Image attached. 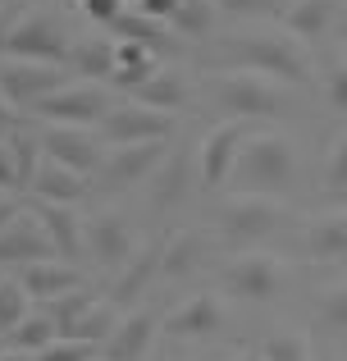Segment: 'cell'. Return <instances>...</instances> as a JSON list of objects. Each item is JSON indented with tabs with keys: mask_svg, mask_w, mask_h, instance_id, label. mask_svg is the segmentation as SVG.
<instances>
[{
	"mask_svg": "<svg viewBox=\"0 0 347 361\" xmlns=\"http://www.w3.org/2000/svg\"><path fill=\"white\" fill-rule=\"evenodd\" d=\"M220 106L233 119L279 115L284 110V92H279V82L260 78V73H224L220 78Z\"/></svg>",
	"mask_w": 347,
	"mask_h": 361,
	"instance_id": "ba28073f",
	"label": "cell"
},
{
	"mask_svg": "<svg viewBox=\"0 0 347 361\" xmlns=\"http://www.w3.org/2000/svg\"><path fill=\"white\" fill-rule=\"evenodd\" d=\"M306 252L315 261H343L347 256V211H324L306 233Z\"/></svg>",
	"mask_w": 347,
	"mask_h": 361,
	"instance_id": "44dd1931",
	"label": "cell"
},
{
	"mask_svg": "<svg viewBox=\"0 0 347 361\" xmlns=\"http://www.w3.org/2000/svg\"><path fill=\"white\" fill-rule=\"evenodd\" d=\"M18 188V160H14V142H0V192Z\"/></svg>",
	"mask_w": 347,
	"mask_h": 361,
	"instance_id": "74e56055",
	"label": "cell"
},
{
	"mask_svg": "<svg viewBox=\"0 0 347 361\" xmlns=\"http://www.w3.org/2000/svg\"><path fill=\"white\" fill-rule=\"evenodd\" d=\"M242 142H247V119H224L220 128H210V137L201 142V183L220 188L233 174L242 156Z\"/></svg>",
	"mask_w": 347,
	"mask_h": 361,
	"instance_id": "8fae6325",
	"label": "cell"
},
{
	"mask_svg": "<svg viewBox=\"0 0 347 361\" xmlns=\"http://www.w3.org/2000/svg\"><path fill=\"white\" fill-rule=\"evenodd\" d=\"M87 252L101 270H124L137 252V238H133L124 215H96L87 224Z\"/></svg>",
	"mask_w": 347,
	"mask_h": 361,
	"instance_id": "7c38bea8",
	"label": "cell"
},
{
	"mask_svg": "<svg viewBox=\"0 0 347 361\" xmlns=\"http://www.w3.org/2000/svg\"><path fill=\"white\" fill-rule=\"evenodd\" d=\"M115 325H119L115 302H96L87 316H78L69 329H60V338H82V343H96V348H101L110 334H115Z\"/></svg>",
	"mask_w": 347,
	"mask_h": 361,
	"instance_id": "484cf974",
	"label": "cell"
},
{
	"mask_svg": "<svg viewBox=\"0 0 347 361\" xmlns=\"http://www.w3.org/2000/svg\"><path fill=\"white\" fill-rule=\"evenodd\" d=\"M5 5H9V0H0V9H5Z\"/></svg>",
	"mask_w": 347,
	"mask_h": 361,
	"instance_id": "bcb514c9",
	"label": "cell"
},
{
	"mask_svg": "<svg viewBox=\"0 0 347 361\" xmlns=\"http://www.w3.org/2000/svg\"><path fill=\"white\" fill-rule=\"evenodd\" d=\"M220 9H229V14H275L279 0H215Z\"/></svg>",
	"mask_w": 347,
	"mask_h": 361,
	"instance_id": "f35d334b",
	"label": "cell"
},
{
	"mask_svg": "<svg viewBox=\"0 0 347 361\" xmlns=\"http://www.w3.org/2000/svg\"><path fill=\"white\" fill-rule=\"evenodd\" d=\"M9 343L5 348H14V353H27V357H37V353H46V348L60 338V325H55V316L46 311V316H27L18 329H9Z\"/></svg>",
	"mask_w": 347,
	"mask_h": 361,
	"instance_id": "d4e9b609",
	"label": "cell"
},
{
	"mask_svg": "<svg viewBox=\"0 0 347 361\" xmlns=\"http://www.w3.org/2000/svg\"><path fill=\"white\" fill-rule=\"evenodd\" d=\"M229 60L247 64V69H260L270 78H284L293 87H311L315 69H311V55L302 51L297 37H284V32H256V37H238L229 42Z\"/></svg>",
	"mask_w": 347,
	"mask_h": 361,
	"instance_id": "6da1fadb",
	"label": "cell"
},
{
	"mask_svg": "<svg viewBox=\"0 0 347 361\" xmlns=\"http://www.w3.org/2000/svg\"><path fill=\"white\" fill-rule=\"evenodd\" d=\"M101 348L96 343H82V338H55L46 353H37L32 361H96Z\"/></svg>",
	"mask_w": 347,
	"mask_h": 361,
	"instance_id": "d6a6232c",
	"label": "cell"
},
{
	"mask_svg": "<svg viewBox=\"0 0 347 361\" xmlns=\"http://www.w3.org/2000/svg\"><path fill=\"white\" fill-rule=\"evenodd\" d=\"M69 60H73V69L87 73L92 82H110V73L119 69V46H115V37H92V42L73 46Z\"/></svg>",
	"mask_w": 347,
	"mask_h": 361,
	"instance_id": "7402d4cb",
	"label": "cell"
},
{
	"mask_svg": "<svg viewBox=\"0 0 347 361\" xmlns=\"http://www.w3.org/2000/svg\"><path fill=\"white\" fill-rule=\"evenodd\" d=\"M101 137L110 147H133V142H160L174 137V115L170 110H151L142 101H124L101 119Z\"/></svg>",
	"mask_w": 347,
	"mask_h": 361,
	"instance_id": "8992f818",
	"label": "cell"
},
{
	"mask_svg": "<svg viewBox=\"0 0 347 361\" xmlns=\"http://www.w3.org/2000/svg\"><path fill=\"white\" fill-rule=\"evenodd\" d=\"M42 151L60 165L78 169V174H92L101 165V142L92 137L87 128H69V123H46L42 133Z\"/></svg>",
	"mask_w": 347,
	"mask_h": 361,
	"instance_id": "5bb4252c",
	"label": "cell"
},
{
	"mask_svg": "<svg viewBox=\"0 0 347 361\" xmlns=\"http://www.w3.org/2000/svg\"><path fill=\"white\" fill-rule=\"evenodd\" d=\"M160 265H165V243H146L142 252L133 256V261L124 265V274L115 279V302H128V298H137V293L146 288V283L160 274Z\"/></svg>",
	"mask_w": 347,
	"mask_h": 361,
	"instance_id": "ffe728a7",
	"label": "cell"
},
{
	"mask_svg": "<svg viewBox=\"0 0 347 361\" xmlns=\"http://www.w3.org/2000/svg\"><path fill=\"white\" fill-rule=\"evenodd\" d=\"M78 9H82V14H87V18H96V23H115V18L119 14H128V9H124V0H78Z\"/></svg>",
	"mask_w": 347,
	"mask_h": 361,
	"instance_id": "d590c367",
	"label": "cell"
},
{
	"mask_svg": "<svg viewBox=\"0 0 347 361\" xmlns=\"http://www.w3.org/2000/svg\"><path fill=\"white\" fill-rule=\"evenodd\" d=\"M224 329V302L215 298V293H196V298H187L183 307L170 311V320H165V334L170 338H210Z\"/></svg>",
	"mask_w": 347,
	"mask_h": 361,
	"instance_id": "2e32d148",
	"label": "cell"
},
{
	"mask_svg": "<svg viewBox=\"0 0 347 361\" xmlns=\"http://www.w3.org/2000/svg\"><path fill=\"white\" fill-rule=\"evenodd\" d=\"M137 5V14H146V18H160V23H170V18L178 14V5L183 0H133Z\"/></svg>",
	"mask_w": 347,
	"mask_h": 361,
	"instance_id": "ab89813d",
	"label": "cell"
},
{
	"mask_svg": "<svg viewBox=\"0 0 347 361\" xmlns=\"http://www.w3.org/2000/svg\"><path fill=\"white\" fill-rule=\"evenodd\" d=\"M0 361H32L27 353H14V348H5V353H0Z\"/></svg>",
	"mask_w": 347,
	"mask_h": 361,
	"instance_id": "ee69618b",
	"label": "cell"
},
{
	"mask_svg": "<svg viewBox=\"0 0 347 361\" xmlns=\"http://www.w3.org/2000/svg\"><path fill=\"white\" fill-rule=\"evenodd\" d=\"M23 211H27L23 202H14V197H0V233H5V229H9V224H14Z\"/></svg>",
	"mask_w": 347,
	"mask_h": 361,
	"instance_id": "60d3db41",
	"label": "cell"
},
{
	"mask_svg": "<svg viewBox=\"0 0 347 361\" xmlns=\"http://www.w3.org/2000/svg\"><path fill=\"white\" fill-rule=\"evenodd\" d=\"M324 188H329L334 197H347V137L334 142L329 160H324Z\"/></svg>",
	"mask_w": 347,
	"mask_h": 361,
	"instance_id": "e575fe53",
	"label": "cell"
},
{
	"mask_svg": "<svg viewBox=\"0 0 347 361\" xmlns=\"http://www.w3.org/2000/svg\"><path fill=\"white\" fill-rule=\"evenodd\" d=\"M51 256H60V252H55L46 224L32 211H23L0 233V265H32V261H51Z\"/></svg>",
	"mask_w": 347,
	"mask_h": 361,
	"instance_id": "4fadbf2b",
	"label": "cell"
},
{
	"mask_svg": "<svg viewBox=\"0 0 347 361\" xmlns=\"http://www.w3.org/2000/svg\"><path fill=\"white\" fill-rule=\"evenodd\" d=\"M210 18H215V0H183L170 23H174L183 37L201 42V37H210Z\"/></svg>",
	"mask_w": 347,
	"mask_h": 361,
	"instance_id": "f546056e",
	"label": "cell"
},
{
	"mask_svg": "<svg viewBox=\"0 0 347 361\" xmlns=\"http://www.w3.org/2000/svg\"><path fill=\"white\" fill-rule=\"evenodd\" d=\"M87 192V174H78V169L60 165V160L46 156L42 169H37V183H32V197L37 202H78V197Z\"/></svg>",
	"mask_w": 347,
	"mask_h": 361,
	"instance_id": "d6986e66",
	"label": "cell"
},
{
	"mask_svg": "<svg viewBox=\"0 0 347 361\" xmlns=\"http://www.w3.org/2000/svg\"><path fill=\"white\" fill-rule=\"evenodd\" d=\"M324 92H329V106L347 115V60H339V64L329 69V82H324Z\"/></svg>",
	"mask_w": 347,
	"mask_h": 361,
	"instance_id": "8d00e7d4",
	"label": "cell"
},
{
	"mask_svg": "<svg viewBox=\"0 0 347 361\" xmlns=\"http://www.w3.org/2000/svg\"><path fill=\"white\" fill-rule=\"evenodd\" d=\"M133 101H142V106H151V110H178L187 101V87H183L178 73H156V78H146L142 87L133 92Z\"/></svg>",
	"mask_w": 347,
	"mask_h": 361,
	"instance_id": "83f0119b",
	"label": "cell"
},
{
	"mask_svg": "<svg viewBox=\"0 0 347 361\" xmlns=\"http://www.w3.org/2000/svg\"><path fill=\"white\" fill-rule=\"evenodd\" d=\"M242 192H284L297 174V160H293V142L284 133H256V137L242 142V156L233 165Z\"/></svg>",
	"mask_w": 347,
	"mask_h": 361,
	"instance_id": "7a4b0ae2",
	"label": "cell"
},
{
	"mask_svg": "<svg viewBox=\"0 0 347 361\" xmlns=\"http://www.w3.org/2000/svg\"><path fill=\"white\" fill-rule=\"evenodd\" d=\"M165 160H170V137H160V142H133V147H115V156L101 165V188H106V192L133 188V183H142V178H151Z\"/></svg>",
	"mask_w": 347,
	"mask_h": 361,
	"instance_id": "9c48e42d",
	"label": "cell"
},
{
	"mask_svg": "<svg viewBox=\"0 0 347 361\" xmlns=\"http://www.w3.org/2000/svg\"><path fill=\"white\" fill-rule=\"evenodd\" d=\"M32 215L46 224V233H51L55 252H60L64 261H78V256L87 252V229H82V215L73 211L69 202H37V197H32Z\"/></svg>",
	"mask_w": 347,
	"mask_h": 361,
	"instance_id": "9a60e30c",
	"label": "cell"
},
{
	"mask_svg": "<svg viewBox=\"0 0 347 361\" xmlns=\"http://www.w3.org/2000/svg\"><path fill=\"white\" fill-rule=\"evenodd\" d=\"M220 233L229 243H256L284 224V202L270 192H238L220 206Z\"/></svg>",
	"mask_w": 347,
	"mask_h": 361,
	"instance_id": "277c9868",
	"label": "cell"
},
{
	"mask_svg": "<svg viewBox=\"0 0 347 361\" xmlns=\"http://www.w3.org/2000/svg\"><path fill=\"white\" fill-rule=\"evenodd\" d=\"M156 329H160L156 311H128V316H119L115 334L101 343V357L106 361H142L146 353H151Z\"/></svg>",
	"mask_w": 347,
	"mask_h": 361,
	"instance_id": "e0dca14e",
	"label": "cell"
},
{
	"mask_svg": "<svg viewBox=\"0 0 347 361\" xmlns=\"http://www.w3.org/2000/svg\"><path fill=\"white\" fill-rule=\"evenodd\" d=\"M206 256V238L201 233H174L170 243H165V274H174V279H183V274H192L196 265H201Z\"/></svg>",
	"mask_w": 347,
	"mask_h": 361,
	"instance_id": "4316f807",
	"label": "cell"
},
{
	"mask_svg": "<svg viewBox=\"0 0 347 361\" xmlns=\"http://www.w3.org/2000/svg\"><path fill=\"white\" fill-rule=\"evenodd\" d=\"M334 9H339V0H293L284 23L297 42H311V37H320L324 27L334 23Z\"/></svg>",
	"mask_w": 347,
	"mask_h": 361,
	"instance_id": "603a6c76",
	"label": "cell"
},
{
	"mask_svg": "<svg viewBox=\"0 0 347 361\" xmlns=\"http://www.w3.org/2000/svg\"><path fill=\"white\" fill-rule=\"evenodd\" d=\"M18 283L27 288V298H37V302H55V298H64V293L82 288V274L73 270L69 261H32V265H23Z\"/></svg>",
	"mask_w": 347,
	"mask_h": 361,
	"instance_id": "ac0fdd59",
	"label": "cell"
},
{
	"mask_svg": "<svg viewBox=\"0 0 347 361\" xmlns=\"http://www.w3.org/2000/svg\"><path fill=\"white\" fill-rule=\"evenodd\" d=\"M27 288L18 279H0V334H9V329H18L27 320Z\"/></svg>",
	"mask_w": 347,
	"mask_h": 361,
	"instance_id": "4dcf8cb0",
	"label": "cell"
},
{
	"mask_svg": "<svg viewBox=\"0 0 347 361\" xmlns=\"http://www.w3.org/2000/svg\"><path fill=\"white\" fill-rule=\"evenodd\" d=\"M233 361H265L260 353H242V357H233Z\"/></svg>",
	"mask_w": 347,
	"mask_h": 361,
	"instance_id": "f6af8a7d",
	"label": "cell"
},
{
	"mask_svg": "<svg viewBox=\"0 0 347 361\" xmlns=\"http://www.w3.org/2000/svg\"><path fill=\"white\" fill-rule=\"evenodd\" d=\"M96 307V298H92L87 288H73V293H64V298H55L51 302V316H55V325L60 329H69L78 316H87V311Z\"/></svg>",
	"mask_w": 347,
	"mask_h": 361,
	"instance_id": "1f68e13d",
	"label": "cell"
},
{
	"mask_svg": "<svg viewBox=\"0 0 347 361\" xmlns=\"http://www.w3.org/2000/svg\"><path fill=\"white\" fill-rule=\"evenodd\" d=\"M110 32H115V37H124V42L146 46V51H170V46H174V37L165 32V23H160V18H146V14H137V9L119 14L115 23H110Z\"/></svg>",
	"mask_w": 347,
	"mask_h": 361,
	"instance_id": "cb8c5ba5",
	"label": "cell"
},
{
	"mask_svg": "<svg viewBox=\"0 0 347 361\" xmlns=\"http://www.w3.org/2000/svg\"><path fill=\"white\" fill-rule=\"evenodd\" d=\"M320 325L334 329V334H347V283H339V288L324 293V302H320Z\"/></svg>",
	"mask_w": 347,
	"mask_h": 361,
	"instance_id": "836d02e7",
	"label": "cell"
},
{
	"mask_svg": "<svg viewBox=\"0 0 347 361\" xmlns=\"http://www.w3.org/2000/svg\"><path fill=\"white\" fill-rule=\"evenodd\" d=\"M110 110H115V101H110L106 82L82 78V82H69V87L42 97L27 115H37L46 123H69V128H92V123H101Z\"/></svg>",
	"mask_w": 347,
	"mask_h": 361,
	"instance_id": "3957f363",
	"label": "cell"
},
{
	"mask_svg": "<svg viewBox=\"0 0 347 361\" xmlns=\"http://www.w3.org/2000/svg\"><path fill=\"white\" fill-rule=\"evenodd\" d=\"M260 357L265 361H311V338L302 329H279V334L265 338Z\"/></svg>",
	"mask_w": 347,
	"mask_h": 361,
	"instance_id": "f1b7e54d",
	"label": "cell"
},
{
	"mask_svg": "<svg viewBox=\"0 0 347 361\" xmlns=\"http://www.w3.org/2000/svg\"><path fill=\"white\" fill-rule=\"evenodd\" d=\"M14 60H46V64H64V55H73L69 37H64V27L55 23V18L46 14H23L14 23V32H9V51Z\"/></svg>",
	"mask_w": 347,
	"mask_h": 361,
	"instance_id": "52a82bcc",
	"label": "cell"
},
{
	"mask_svg": "<svg viewBox=\"0 0 347 361\" xmlns=\"http://www.w3.org/2000/svg\"><path fill=\"white\" fill-rule=\"evenodd\" d=\"M69 87V73H64V64H46V60H0V92H5V101L14 110H32L42 97H51V92Z\"/></svg>",
	"mask_w": 347,
	"mask_h": 361,
	"instance_id": "5b68a950",
	"label": "cell"
},
{
	"mask_svg": "<svg viewBox=\"0 0 347 361\" xmlns=\"http://www.w3.org/2000/svg\"><path fill=\"white\" fill-rule=\"evenodd\" d=\"M96 361H106V357H96Z\"/></svg>",
	"mask_w": 347,
	"mask_h": 361,
	"instance_id": "7dc6e473",
	"label": "cell"
},
{
	"mask_svg": "<svg viewBox=\"0 0 347 361\" xmlns=\"http://www.w3.org/2000/svg\"><path fill=\"white\" fill-rule=\"evenodd\" d=\"M0 123H18V110L5 101V92H0Z\"/></svg>",
	"mask_w": 347,
	"mask_h": 361,
	"instance_id": "7bdbcfd3",
	"label": "cell"
},
{
	"mask_svg": "<svg viewBox=\"0 0 347 361\" xmlns=\"http://www.w3.org/2000/svg\"><path fill=\"white\" fill-rule=\"evenodd\" d=\"M284 283V265L265 252H251V256H238V261L224 270V288L233 298H247V302H270Z\"/></svg>",
	"mask_w": 347,
	"mask_h": 361,
	"instance_id": "30bf717a",
	"label": "cell"
},
{
	"mask_svg": "<svg viewBox=\"0 0 347 361\" xmlns=\"http://www.w3.org/2000/svg\"><path fill=\"white\" fill-rule=\"evenodd\" d=\"M14 23H18V18H14V5H5V9H0V55L9 51V32H14Z\"/></svg>",
	"mask_w": 347,
	"mask_h": 361,
	"instance_id": "b9f144b4",
	"label": "cell"
}]
</instances>
